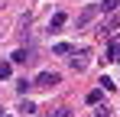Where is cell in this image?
Masks as SVG:
<instances>
[{
  "label": "cell",
  "mask_w": 120,
  "mask_h": 117,
  "mask_svg": "<svg viewBox=\"0 0 120 117\" xmlns=\"http://www.w3.org/2000/svg\"><path fill=\"white\" fill-rule=\"evenodd\" d=\"M71 68H75V72H84V68H88V65H91V52H84V49H81V52H71Z\"/></svg>",
  "instance_id": "cell-1"
},
{
  "label": "cell",
  "mask_w": 120,
  "mask_h": 117,
  "mask_svg": "<svg viewBox=\"0 0 120 117\" xmlns=\"http://www.w3.org/2000/svg\"><path fill=\"white\" fill-rule=\"evenodd\" d=\"M94 117H110V107H104V104H101L98 111H94Z\"/></svg>",
  "instance_id": "cell-14"
},
{
  "label": "cell",
  "mask_w": 120,
  "mask_h": 117,
  "mask_svg": "<svg viewBox=\"0 0 120 117\" xmlns=\"http://www.w3.org/2000/svg\"><path fill=\"white\" fill-rule=\"evenodd\" d=\"M0 78H10V62H0Z\"/></svg>",
  "instance_id": "cell-13"
},
{
  "label": "cell",
  "mask_w": 120,
  "mask_h": 117,
  "mask_svg": "<svg viewBox=\"0 0 120 117\" xmlns=\"http://www.w3.org/2000/svg\"><path fill=\"white\" fill-rule=\"evenodd\" d=\"M49 117H68V107H55V111H52Z\"/></svg>",
  "instance_id": "cell-15"
},
{
  "label": "cell",
  "mask_w": 120,
  "mask_h": 117,
  "mask_svg": "<svg viewBox=\"0 0 120 117\" xmlns=\"http://www.w3.org/2000/svg\"><path fill=\"white\" fill-rule=\"evenodd\" d=\"M36 85H39V88H55V85H59V72H42V75L36 78Z\"/></svg>",
  "instance_id": "cell-2"
},
{
  "label": "cell",
  "mask_w": 120,
  "mask_h": 117,
  "mask_svg": "<svg viewBox=\"0 0 120 117\" xmlns=\"http://www.w3.org/2000/svg\"><path fill=\"white\" fill-rule=\"evenodd\" d=\"M65 13H55V16H52V23H49V33H55V29H62V26H65Z\"/></svg>",
  "instance_id": "cell-5"
},
{
  "label": "cell",
  "mask_w": 120,
  "mask_h": 117,
  "mask_svg": "<svg viewBox=\"0 0 120 117\" xmlns=\"http://www.w3.org/2000/svg\"><path fill=\"white\" fill-rule=\"evenodd\" d=\"M20 111H23L26 117H36V104H33V101H23V104H20Z\"/></svg>",
  "instance_id": "cell-9"
},
{
  "label": "cell",
  "mask_w": 120,
  "mask_h": 117,
  "mask_svg": "<svg viewBox=\"0 0 120 117\" xmlns=\"http://www.w3.org/2000/svg\"><path fill=\"white\" fill-rule=\"evenodd\" d=\"M10 62H16V65H23V62H29V52H26V49H16V52L10 55Z\"/></svg>",
  "instance_id": "cell-6"
},
{
  "label": "cell",
  "mask_w": 120,
  "mask_h": 117,
  "mask_svg": "<svg viewBox=\"0 0 120 117\" xmlns=\"http://www.w3.org/2000/svg\"><path fill=\"white\" fill-rule=\"evenodd\" d=\"M120 26V16L117 13H110V20H107V23H104V26H101V33H104V36H107V33H114V29H117Z\"/></svg>",
  "instance_id": "cell-4"
},
{
  "label": "cell",
  "mask_w": 120,
  "mask_h": 117,
  "mask_svg": "<svg viewBox=\"0 0 120 117\" xmlns=\"http://www.w3.org/2000/svg\"><path fill=\"white\" fill-rule=\"evenodd\" d=\"M107 62H120V39L110 46V52H107Z\"/></svg>",
  "instance_id": "cell-7"
},
{
  "label": "cell",
  "mask_w": 120,
  "mask_h": 117,
  "mask_svg": "<svg viewBox=\"0 0 120 117\" xmlns=\"http://www.w3.org/2000/svg\"><path fill=\"white\" fill-rule=\"evenodd\" d=\"M117 0H104V3H101V13H117Z\"/></svg>",
  "instance_id": "cell-8"
},
{
  "label": "cell",
  "mask_w": 120,
  "mask_h": 117,
  "mask_svg": "<svg viewBox=\"0 0 120 117\" xmlns=\"http://www.w3.org/2000/svg\"><path fill=\"white\" fill-rule=\"evenodd\" d=\"M29 88H33V85H29V81H26V78H20V81H16V91H20V94H26V91H29Z\"/></svg>",
  "instance_id": "cell-11"
},
{
  "label": "cell",
  "mask_w": 120,
  "mask_h": 117,
  "mask_svg": "<svg viewBox=\"0 0 120 117\" xmlns=\"http://www.w3.org/2000/svg\"><path fill=\"white\" fill-rule=\"evenodd\" d=\"M98 13H101V3H98V7H84V13L78 16V26H88V23L98 16Z\"/></svg>",
  "instance_id": "cell-3"
},
{
  "label": "cell",
  "mask_w": 120,
  "mask_h": 117,
  "mask_svg": "<svg viewBox=\"0 0 120 117\" xmlns=\"http://www.w3.org/2000/svg\"><path fill=\"white\" fill-rule=\"evenodd\" d=\"M101 88H104V91H114V88H117V85H114V81H110V78H101Z\"/></svg>",
  "instance_id": "cell-12"
},
{
  "label": "cell",
  "mask_w": 120,
  "mask_h": 117,
  "mask_svg": "<svg viewBox=\"0 0 120 117\" xmlns=\"http://www.w3.org/2000/svg\"><path fill=\"white\" fill-rule=\"evenodd\" d=\"M55 52H59V55H71V46H68V42H55Z\"/></svg>",
  "instance_id": "cell-10"
},
{
  "label": "cell",
  "mask_w": 120,
  "mask_h": 117,
  "mask_svg": "<svg viewBox=\"0 0 120 117\" xmlns=\"http://www.w3.org/2000/svg\"><path fill=\"white\" fill-rule=\"evenodd\" d=\"M3 117H7V114H3Z\"/></svg>",
  "instance_id": "cell-16"
}]
</instances>
